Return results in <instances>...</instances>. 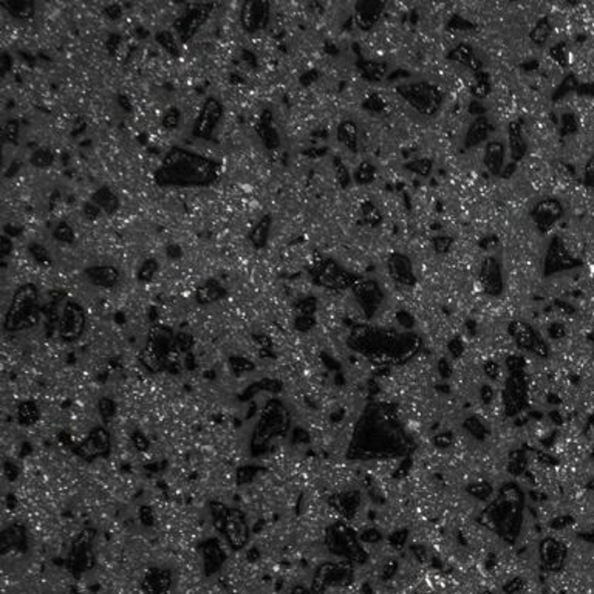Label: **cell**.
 Masks as SVG:
<instances>
[{"label": "cell", "mask_w": 594, "mask_h": 594, "mask_svg": "<svg viewBox=\"0 0 594 594\" xmlns=\"http://www.w3.org/2000/svg\"><path fill=\"white\" fill-rule=\"evenodd\" d=\"M215 177V166L211 160L191 152L174 150L165 158L160 169L158 182L167 186H200L211 183Z\"/></svg>", "instance_id": "6da1fadb"}, {"label": "cell", "mask_w": 594, "mask_h": 594, "mask_svg": "<svg viewBox=\"0 0 594 594\" xmlns=\"http://www.w3.org/2000/svg\"><path fill=\"white\" fill-rule=\"evenodd\" d=\"M400 93H402L417 110L426 115L435 113L441 103V96L438 95L437 88L430 85H406L400 88Z\"/></svg>", "instance_id": "7a4b0ae2"}, {"label": "cell", "mask_w": 594, "mask_h": 594, "mask_svg": "<svg viewBox=\"0 0 594 594\" xmlns=\"http://www.w3.org/2000/svg\"><path fill=\"white\" fill-rule=\"evenodd\" d=\"M579 262L575 260L574 254L570 251L568 245L562 239H554L550 251H548L546 256V264L545 269L548 274H553L557 271H562V269H568L578 265Z\"/></svg>", "instance_id": "3957f363"}, {"label": "cell", "mask_w": 594, "mask_h": 594, "mask_svg": "<svg viewBox=\"0 0 594 594\" xmlns=\"http://www.w3.org/2000/svg\"><path fill=\"white\" fill-rule=\"evenodd\" d=\"M223 116V109L219 101L208 99L202 107V110L197 115L195 135H200L202 138H208L212 132L219 127L220 120Z\"/></svg>", "instance_id": "277c9868"}, {"label": "cell", "mask_w": 594, "mask_h": 594, "mask_svg": "<svg viewBox=\"0 0 594 594\" xmlns=\"http://www.w3.org/2000/svg\"><path fill=\"white\" fill-rule=\"evenodd\" d=\"M480 282L488 294H499L503 285V274L499 260L489 256L480 264Z\"/></svg>", "instance_id": "5b68a950"}, {"label": "cell", "mask_w": 594, "mask_h": 594, "mask_svg": "<svg viewBox=\"0 0 594 594\" xmlns=\"http://www.w3.org/2000/svg\"><path fill=\"white\" fill-rule=\"evenodd\" d=\"M562 214L563 211L559 202L553 200V198H545V200L536 204L533 219H534L536 226L540 231H548L550 228H553L556 222L562 217Z\"/></svg>", "instance_id": "8992f818"}, {"label": "cell", "mask_w": 594, "mask_h": 594, "mask_svg": "<svg viewBox=\"0 0 594 594\" xmlns=\"http://www.w3.org/2000/svg\"><path fill=\"white\" fill-rule=\"evenodd\" d=\"M387 269H389V276L395 283L409 286L415 282V274H413L412 264L409 262V259L402 256L401 253H395L390 256Z\"/></svg>", "instance_id": "52a82bcc"}, {"label": "cell", "mask_w": 594, "mask_h": 594, "mask_svg": "<svg viewBox=\"0 0 594 594\" xmlns=\"http://www.w3.org/2000/svg\"><path fill=\"white\" fill-rule=\"evenodd\" d=\"M268 4H246L241 10V22L245 28L253 31L264 28L268 21Z\"/></svg>", "instance_id": "ba28073f"}, {"label": "cell", "mask_w": 594, "mask_h": 594, "mask_svg": "<svg viewBox=\"0 0 594 594\" xmlns=\"http://www.w3.org/2000/svg\"><path fill=\"white\" fill-rule=\"evenodd\" d=\"M505 157H506L505 144L499 140L491 141L484 149V155H483L484 166L489 169L491 174L499 175L501 172L503 166H505Z\"/></svg>", "instance_id": "9c48e42d"}, {"label": "cell", "mask_w": 594, "mask_h": 594, "mask_svg": "<svg viewBox=\"0 0 594 594\" xmlns=\"http://www.w3.org/2000/svg\"><path fill=\"white\" fill-rule=\"evenodd\" d=\"M542 559L543 565H546L551 571H559L566 559L565 546L557 540H546L542 546Z\"/></svg>", "instance_id": "30bf717a"}, {"label": "cell", "mask_w": 594, "mask_h": 594, "mask_svg": "<svg viewBox=\"0 0 594 594\" xmlns=\"http://www.w3.org/2000/svg\"><path fill=\"white\" fill-rule=\"evenodd\" d=\"M508 140H509V147H511V154L516 160L523 158L525 152H526V141L523 137V132H521L520 124L517 123H511L508 125Z\"/></svg>", "instance_id": "8fae6325"}, {"label": "cell", "mask_w": 594, "mask_h": 594, "mask_svg": "<svg viewBox=\"0 0 594 594\" xmlns=\"http://www.w3.org/2000/svg\"><path fill=\"white\" fill-rule=\"evenodd\" d=\"M339 140L348 150H356L359 144V129L352 121H345L339 125Z\"/></svg>", "instance_id": "7c38bea8"}, {"label": "cell", "mask_w": 594, "mask_h": 594, "mask_svg": "<svg viewBox=\"0 0 594 594\" xmlns=\"http://www.w3.org/2000/svg\"><path fill=\"white\" fill-rule=\"evenodd\" d=\"M488 132H489L488 121L479 118L476 121H474V124L469 127V132H467V137H466V144L471 147L476 146V144H480L486 137H488Z\"/></svg>", "instance_id": "4fadbf2b"}, {"label": "cell", "mask_w": 594, "mask_h": 594, "mask_svg": "<svg viewBox=\"0 0 594 594\" xmlns=\"http://www.w3.org/2000/svg\"><path fill=\"white\" fill-rule=\"evenodd\" d=\"M585 175H587V183L594 189V154L588 160L587 167H585Z\"/></svg>", "instance_id": "5bb4252c"}, {"label": "cell", "mask_w": 594, "mask_h": 594, "mask_svg": "<svg viewBox=\"0 0 594 594\" xmlns=\"http://www.w3.org/2000/svg\"><path fill=\"white\" fill-rule=\"evenodd\" d=\"M291 594H314V593H311V591H308V590H305V588H302V587H297V588H294V590L291 591Z\"/></svg>", "instance_id": "9a60e30c"}, {"label": "cell", "mask_w": 594, "mask_h": 594, "mask_svg": "<svg viewBox=\"0 0 594 594\" xmlns=\"http://www.w3.org/2000/svg\"><path fill=\"white\" fill-rule=\"evenodd\" d=\"M590 338H591V340H593V342H594V330H593V331H591V336H590Z\"/></svg>", "instance_id": "2e32d148"}]
</instances>
